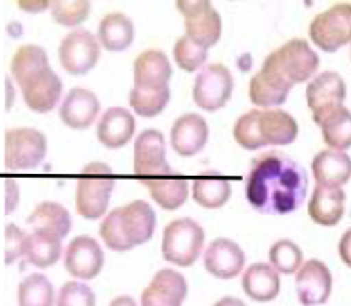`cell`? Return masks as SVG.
Wrapping results in <instances>:
<instances>
[{
  "instance_id": "1",
  "label": "cell",
  "mask_w": 351,
  "mask_h": 306,
  "mask_svg": "<svg viewBox=\"0 0 351 306\" xmlns=\"http://www.w3.org/2000/svg\"><path fill=\"white\" fill-rule=\"evenodd\" d=\"M306 192V171L285 152H263L252 161L245 194L254 211L268 216L290 214L304 203Z\"/></svg>"
},
{
  "instance_id": "2",
  "label": "cell",
  "mask_w": 351,
  "mask_h": 306,
  "mask_svg": "<svg viewBox=\"0 0 351 306\" xmlns=\"http://www.w3.org/2000/svg\"><path fill=\"white\" fill-rule=\"evenodd\" d=\"M297 136V120L282 109H252L234 126V140L246 151L268 145H290Z\"/></svg>"
},
{
  "instance_id": "3",
  "label": "cell",
  "mask_w": 351,
  "mask_h": 306,
  "mask_svg": "<svg viewBox=\"0 0 351 306\" xmlns=\"http://www.w3.org/2000/svg\"><path fill=\"white\" fill-rule=\"evenodd\" d=\"M156 228V214L143 200L110 211L101 221V241L114 252H127L151 239Z\"/></svg>"
},
{
  "instance_id": "4",
  "label": "cell",
  "mask_w": 351,
  "mask_h": 306,
  "mask_svg": "<svg viewBox=\"0 0 351 306\" xmlns=\"http://www.w3.org/2000/svg\"><path fill=\"white\" fill-rule=\"evenodd\" d=\"M319 64V55L310 44L302 38H293L266 56L261 73L282 89L291 91L295 84L310 82L311 76H315Z\"/></svg>"
},
{
  "instance_id": "5",
  "label": "cell",
  "mask_w": 351,
  "mask_h": 306,
  "mask_svg": "<svg viewBox=\"0 0 351 306\" xmlns=\"http://www.w3.org/2000/svg\"><path fill=\"white\" fill-rule=\"evenodd\" d=\"M205 245V231L197 221L180 217L171 221L161 237L163 259L178 266H192Z\"/></svg>"
},
{
  "instance_id": "6",
  "label": "cell",
  "mask_w": 351,
  "mask_h": 306,
  "mask_svg": "<svg viewBox=\"0 0 351 306\" xmlns=\"http://www.w3.org/2000/svg\"><path fill=\"white\" fill-rule=\"evenodd\" d=\"M47 138L35 127H13L5 131V169L10 172L33 171L44 161Z\"/></svg>"
},
{
  "instance_id": "7",
  "label": "cell",
  "mask_w": 351,
  "mask_h": 306,
  "mask_svg": "<svg viewBox=\"0 0 351 306\" xmlns=\"http://www.w3.org/2000/svg\"><path fill=\"white\" fill-rule=\"evenodd\" d=\"M308 31L311 42L324 53H335L351 44V4H335L319 13Z\"/></svg>"
},
{
  "instance_id": "8",
  "label": "cell",
  "mask_w": 351,
  "mask_h": 306,
  "mask_svg": "<svg viewBox=\"0 0 351 306\" xmlns=\"http://www.w3.org/2000/svg\"><path fill=\"white\" fill-rule=\"evenodd\" d=\"M100 49V42L90 31L73 30L62 38L58 47V60L69 75L82 76L98 64Z\"/></svg>"
},
{
  "instance_id": "9",
  "label": "cell",
  "mask_w": 351,
  "mask_h": 306,
  "mask_svg": "<svg viewBox=\"0 0 351 306\" xmlns=\"http://www.w3.org/2000/svg\"><path fill=\"white\" fill-rule=\"evenodd\" d=\"M234 91V78L223 64H210L199 71L194 82L192 98L203 110L214 113L228 104Z\"/></svg>"
},
{
  "instance_id": "10",
  "label": "cell",
  "mask_w": 351,
  "mask_h": 306,
  "mask_svg": "<svg viewBox=\"0 0 351 306\" xmlns=\"http://www.w3.org/2000/svg\"><path fill=\"white\" fill-rule=\"evenodd\" d=\"M176 8L185 16L186 36L197 42L203 47L216 45L221 38V16L214 5L206 0H180L176 2Z\"/></svg>"
},
{
  "instance_id": "11",
  "label": "cell",
  "mask_w": 351,
  "mask_h": 306,
  "mask_svg": "<svg viewBox=\"0 0 351 306\" xmlns=\"http://www.w3.org/2000/svg\"><path fill=\"white\" fill-rule=\"evenodd\" d=\"M104 250L100 243L90 236H78L66 248L64 266L69 276L80 281L95 279L104 268Z\"/></svg>"
},
{
  "instance_id": "12",
  "label": "cell",
  "mask_w": 351,
  "mask_h": 306,
  "mask_svg": "<svg viewBox=\"0 0 351 306\" xmlns=\"http://www.w3.org/2000/svg\"><path fill=\"white\" fill-rule=\"evenodd\" d=\"M297 299L302 306H319L330 299L333 277L326 265L319 259L302 263L295 277Z\"/></svg>"
},
{
  "instance_id": "13",
  "label": "cell",
  "mask_w": 351,
  "mask_h": 306,
  "mask_svg": "<svg viewBox=\"0 0 351 306\" xmlns=\"http://www.w3.org/2000/svg\"><path fill=\"white\" fill-rule=\"evenodd\" d=\"M134 172L140 176H167L172 172L167 163L165 138L158 129H145L136 138Z\"/></svg>"
},
{
  "instance_id": "14",
  "label": "cell",
  "mask_w": 351,
  "mask_h": 306,
  "mask_svg": "<svg viewBox=\"0 0 351 306\" xmlns=\"http://www.w3.org/2000/svg\"><path fill=\"white\" fill-rule=\"evenodd\" d=\"M189 285L180 272L163 268L141 292V306H183Z\"/></svg>"
},
{
  "instance_id": "15",
  "label": "cell",
  "mask_w": 351,
  "mask_h": 306,
  "mask_svg": "<svg viewBox=\"0 0 351 306\" xmlns=\"http://www.w3.org/2000/svg\"><path fill=\"white\" fill-rule=\"evenodd\" d=\"M203 265L206 272L217 279H234L245 266V252L236 241L219 237L212 241L205 250Z\"/></svg>"
},
{
  "instance_id": "16",
  "label": "cell",
  "mask_w": 351,
  "mask_h": 306,
  "mask_svg": "<svg viewBox=\"0 0 351 306\" xmlns=\"http://www.w3.org/2000/svg\"><path fill=\"white\" fill-rule=\"evenodd\" d=\"M172 66L167 55L160 49L143 51L134 60V87L136 89L160 91L169 87Z\"/></svg>"
},
{
  "instance_id": "17",
  "label": "cell",
  "mask_w": 351,
  "mask_h": 306,
  "mask_svg": "<svg viewBox=\"0 0 351 306\" xmlns=\"http://www.w3.org/2000/svg\"><path fill=\"white\" fill-rule=\"evenodd\" d=\"M208 126L203 116L186 113L174 121L171 129V145L180 156H194L205 149Z\"/></svg>"
},
{
  "instance_id": "18",
  "label": "cell",
  "mask_w": 351,
  "mask_h": 306,
  "mask_svg": "<svg viewBox=\"0 0 351 306\" xmlns=\"http://www.w3.org/2000/svg\"><path fill=\"white\" fill-rule=\"evenodd\" d=\"M313 121L321 127L322 140L330 149L346 152L351 147V110L344 104L313 113Z\"/></svg>"
},
{
  "instance_id": "19",
  "label": "cell",
  "mask_w": 351,
  "mask_h": 306,
  "mask_svg": "<svg viewBox=\"0 0 351 306\" xmlns=\"http://www.w3.org/2000/svg\"><path fill=\"white\" fill-rule=\"evenodd\" d=\"M100 113V100L93 91L73 87L60 104V120L71 129H87Z\"/></svg>"
},
{
  "instance_id": "20",
  "label": "cell",
  "mask_w": 351,
  "mask_h": 306,
  "mask_svg": "<svg viewBox=\"0 0 351 306\" xmlns=\"http://www.w3.org/2000/svg\"><path fill=\"white\" fill-rule=\"evenodd\" d=\"M114 180H80L76 183V212L86 220H100L107 212Z\"/></svg>"
},
{
  "instance_id": "21",
  "label": "cell",
  "mask_w": 351,
  "mask_h": 306,
  "mask_svg": "<svg viewBox=\"0 0 351 306\" xmlns=\"http://www.w3.org/2000/svg\"><path fill=\"white\" fill-rule=\"evenodd\" d=\"M346 82L335 71H324L308 82L306 102L311 115L333 106H342L346 100Z\"/></svg>"
},
{
  "instance_id": "22",
  "label": "cell",
  "mask_w": 351,
  "mask_h": 306,
  "mask_svg": "<svg viewBox=\"0 0 351 306\" xmlns=\"http://www.w3.org/2000/svg\"><path fill=\"white\" fill-rule=\"evenodd\" d=\"M134 131V116L129 110L123 107H109L98 121L96 134L101 145H106L107 149H120L131 141Z\"/></svg>"
},
{
  "instance_id": "23",
  "label": "cell",
  "mask_w": 351,
  "mask_h": 306,
  "mask_svg": "<svg viewBox=\"0 0 351 306\" xmlns=\"http://www.w3.org/2000/svg\"><path fill=\"white\" fill-rule=\"evenodd\" d=\"M25 106L35 113H49L60 104L62 98V80L55 71L47 69L42 75L25 84L22 87Z\"/></svg>"
},
{
  "instance_id": "24",
  "label": "cell",
  "mask_w": 351,
  "mask_h": 306,
  "mask_svg": "<svg viewBox=\"0 0 351 306\" xmlns=\"http://www.w3.org/2000/svg\"><path fill=\"white\" fill-rule=\"evenodd\" d=\"M311 172L317 185L342 189L351 178V158L346 152L324 149L311 161Z\"/></svg>"
},
{
  "instance_id": "25",
  "label": "cell",
  "mask_w": 351,
  "mask_h": 306,
  "mask_svg": "<svg viewBox=\"0 0 351 306\" xmlns=\"http://www.w3.org/2000/svg\"><path fill=\"white\" fill-rule=\"evenodd\" d=\"M346 192L337 187L315 185L308 205V216L321 226H335L344 216Z\"/></svg>"
},
{
  "instance_id": "26",
  "label": "cell",
  "mask_w": 351,
  "mask_h": 306,
  "mask_svg": "<svg viewBox=\"0 0 351 306\" xmlns=\"http://www.w3.org/2000/svg\"><path fill=\"white\" fill-rule=\"evenodd\" d=\"M243 290L257 303L274 301L281 292L279 272L268 263H254L243 274Z\"/></svg>"
},
{
  "instance_id": "27",
  "label": "cell",
  "mask_w": 351,
  "mask_h": 306,
  "mask_svg": "<svg viewBox=\"0 0 351 306\" xmlns=\"http://www.w3.org/2000/svg\"><path fill=\"white\" fill-rule=\"evenodd\" d=\"M49 58L44 47L36 44H25L15 51L11 58V78L16 86L24 87L33 78L49 69Z\"/></svg>"
},
{
  "instance_id": "28",
  "label": "cell",
  "mask_w": 351,
  "mask_h": 306,
  "mask_svg": "<svg viewBox=\"0 0 351 306\" xmlns=\"http://www.w3.org/2000/svg\"><path fill=\"white\" fill-rule=\"evenodd\" d=\"M134 40V24L123 13H109L101 19L98 27V42L101 47L112 53H120L131 47Z\"/></svg>"
},
{
  "instance_id": "29",
  "label": "cell",
  "mask_w": 351,
  "mask_h": 306,
  "mask_svg": "<svg viewBox=\"0 0 351 306\" xmlns=\"http://www.w3.org/2000/svg\"><path fill=\"white\" fill-rule=\"evenodd\" d=\"M27 225L33 231L53 232L64 239L69 234L73 223H71V214L66 207L56 201H42L27 216Z\"/></svg>"
},
{
  "instance_id": "30",
  "label": "cell",
  "mask_w": 351,
  "mask_h": 306,
  "mask_svg": "<svg viewBox=\"0 0 351 306\" xmlns=\"http://www.w3.org/2000/svg\"><path fill=\"white\" fill-rule=\"evenodd\" d=\"M62 256V237L47 231H33L27 234L25 261L36 268H49Z\"/></svg>"
},
{
  "instance_id": "31",
  "label": "cell",
  "mask_w": 351,
  "mask_h": 306,
  "mask_svg": "<svg viewBox=\"0 0 351 306\" xmlns=\"http://www.w3.org/2000/svg\"><path fill=\"white\" fill-rule=\"evenodd\" d=\"M19 306H55V288L44 274H29L16 288Z\"/></svg>"
},
{
  "instance_id": "32",
  "label": "cell",
  "mask_w": 351,
  "mask_h": 306,
  "mask_svg": "<svg viewBox=\"0 0 351 306\" xmlns=\"http://www.w3.org/2000/svg\"><path fill=\"white\" fill-rule=\"evenodd\" d=\"M143 185L152 200L165 211L180 209L189 198V181L186 180H143Z\"/></svg>"
},
{
  "instance_id": "33",
  "label": "cell",
  "mask_w": 351,
  "mask_h": 306,
  "mask_svg": "<svg viewBox=\"0 0 351 306\" xmlns=\"http://www.w3.org/2000/svg\"><path fill=\"white\" fill-rule=\"evenodd\" d=\"M288 95H290V91L277 86L276 82H271L268 76L263 75L261 71L252 76L250 84H248L250 102L261 109H277V106L285 104Z\"/></svg>"
},
{
  "instance_id": "34",
  "label": "cell",
  "mask_w": 351,
  "mask_h": 306,
  "mask_svg": "<svg viewBox=\"0 0 351 306\" xmlns=\"http://www.w3.org/2000/svg\"><path fill=\"white\" fill-rule=\"evenodd\" d=\"M192 196L205 209H219L230 200L232 185L226 180H196L192 183Z\"/></svg>"
},
{
  "instance_id": "35",
  "label": "cell",
  "mask_w": 351,
  "mask_h": 306,
  "mask_svg": "<svg viewBox=\"0 0 351 306\" xmlns=\"http://www.w3.org/2000/svg\"><path fill=\"white\" fill-rule=\"evenodd\" d=\"M171 100V89H160V91H147V89H136L129 93V104H131L132 110L138 116L143 118H152L163 113Z\"/></svg>"
},
{
  "instance_id": "36",
  "label": "cell",
  "mask_w": 351,
  "mask_h": 306,
  "mask_svg": "<svg viewBox=\"0 0 351 306\" xmlns=\"http://www.w3.org/2000/svg\"><path fill=\"white\" fill-rule=\"evenodd\" d=\"M302 250L301 246L291 239L276 241L270 248V265L279 274H295L302 266Z\"/></svg>"
},
{
  "instance_id": "37",
  "label": "cell",
  "mask_w": 351,
  "mask_h": 306,
  "mask_svg": "<svg viewBox=\"0 0 351 306\" xmlns=\"http://www.w3.org/2000/svg\"><path fill=\"white\" fill-rule=\"evenodd\" d=\"M206 56H208V49L192 40L191 36L183 35L176 40L174 60L183 71L192 73V71L199 69L206 62Z\"/></svg>"
},
{
  "instance_id": "38",
  "label": "cell",
  "mask_w": 351,
  "mask_h": 306,
  "mask_svg": "<svg viewBox=\"0 0 351 306\" xmlns=\"http://www.w3.org/2000/svg\"><path fill=\"white\" fill-rule=\"evenodd\" d=\"M90 13V2L87 0H75V2H64L56 0L51 2V15L56 24L66 25V27H76L82 22L87 21Z\"/></svg>"
},
{
  "instance_id": "39",
  "label": "cell",
  "mask_w": 351,
  "mask_h": 306,
  "mask_svg": "<svg viewBox=\"0 0 351 306\" xmlns=\"http://www.w3.org/2000/svg\"><path fill=\"white\" fill-rule=\"evenodd\" d=\"M56 306H96V296L86 283L67 281L58 292Z\"/></svg>"
},
{
  "instance_id": "40",
  "label": "cell",
  "mask_w": 351,
  "mask_h": 306,
  "mask_svg": "<svg viewBox=\"0 0 351 306\" xmlns=\"http://www.w3.org/2000/svg\"><path fill=\"white\" fill-rule=\"evenodd\" d=\"M27 234L15 223L5 226V265H13L19 257H24Z\"/></svg>"
},
{
  "instance_id": "41",
  "label": "cell",
  "mask_w": 351,
  "mask_h": 306,
  "mask_svg": "<svg viewBox=\"0 0 351 306\" xmlns=\"http://www.w3.org/2000/svg\"><path fill=\"white\" fill-rule=\"evenodd\" d=\"M19 200H21L19 183L13 178H8L5 180V214H11L15 211L16 205H19Z\"/></svg>"
},
{
  "instance_id": "42",
  "label": "cell",
  "mask_w": 351,
  "mask_h": 306,
  "mask_svg": "<svg viewBox=\"0 0 351 306\" xmlns=\"http://www.w3.org/2000/svg\"><path fill=\"white\" fill-rule=\"evenodd\" d=\"M339 256L342 263L351 268V228H348L339 241Z\"/></svg>"
},
{
  "instance_id": "43",
  "label": "cell",
  "mask_w": 351,
  "mask_h": 306,
  "mask_svg": "<svg viewBox=\"0 0 351 306\" xmlns=\"http://www.w3.org/2000/svg\"><path fill=\"white\" fill-rule=\"evenodd\" d=\"M16 4H19L21 10L29 11V13H40V11L51 8L49 0H21V2H16Z\"/></svg>"
},
{
  "instance_id": "44",
  "label": "cell",
  "mask_w": 351,
  "mask_h": 306,
  "mask_svg": "<svg viewBox=\"0 0 351 306\" xmlns=\"http://www.w3.org/2000/svg\"><path fill=\"white\" fill-rule=\"evenodd\" d=\"M82 172H84V174H107L109 176L110 172H112V169H110L107 163H104V161H95V163H87V165L82 169Z\"/></svg>"
},
{
  "instance_id": "45",
  "label": "cell",
  "mask_w": 351,
  "mask_h": 306,
  "mask_svg": "<svg viewBox=\"0 0 351 306\" xmlns=\"http://www.w3.org/2000/svg\"><path fill=\"white\" fill-rule=\"evenodd\" d=\"M109 306H138L131 296H118L109 303Z\"/></svg>"
},
{
  "instance_id": "46",
  "label": "cell",
  "mask_w": 351,
  "mask_h": 306,
  "mask_svg": "<svg viewBox=\"0 0 351 306\" xmlns=\"http://www.w3.org/2000/svg\"><path fill=\"white\" fill-rule=\"evenodd\" d=\"M214 306H246V305L241 301V299H237V297H223V299H219Z\"/></svg>"
},
{
  "instance_id": "47",
  "label": "cell",
  "mask_w": 351,
  "mask_h": 306,
  "mask_svg": "<svg viewBox=\"0 0 351 306\" xmlns=\"http://www.w3.org/2000/svg\"><path fill=\"white\" fill-rule=\"evenodd\" d=\"M5 91H8V109H11L13 106V96H15V89H13V80L11 78H5Z\"/></svg>"
},
{
  "instance_id": "48",
  "label": "cell",
  "mask_w": 351,
  "mask_h": 306,
  "mask_svg": "<svg viewBox=\"0 0 351 306\" xmlns=\"http://www.w3.org/2000/svg\"><path fill=\"white\" fill-rule=\"evenodd\" d=\"M350 58H351V51H350Z\"/></svg>"
}]
</instances>
